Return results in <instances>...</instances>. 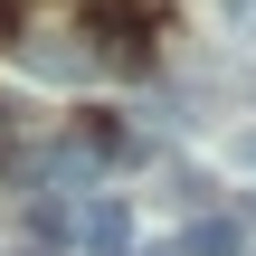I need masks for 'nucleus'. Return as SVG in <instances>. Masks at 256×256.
Masks as SVG:
<instances>
[{
  "instance_id": "1",
  "label": "nucleus",
  "mask_w": 256,
  "mask_h": 256,
  "mask_svg": "<svg viewBox=\"0 0 256 256\" xmlns=\"http://www.w3.org/2000/svg\"><path fill=\"white\" fill-rule=\"evenodd\" d=\"M66 247L76 256H133V200H114V190L66 200Z\"/></svg>"
},
{
  "instance_id": "2",
  "label": "nucleus",
  "mask_w": 256,
  "mask_h": 256,
  "mask_svg": "<svg viewBox=\"0 0 256 256\" xmlns=\"http://www.w3.org/2000/svg\"><path fill=\"white\" fill-rule=\"evenodd\" d=\"M180 256H256V238H247L238 209H200V218L180 228Z\"/></svg>"
},
{
  "instance_id": "3",
  "label": "nucleus",
  "mask_w": 256,
  "mask_h": 256,
  "mask_svg": "<svg viewBox=\"0 0 256 256\" xmlns=\"http://www.w3.org/2000/svg\"><path fill=\"white\" fill-rule=\"evenodd\" d=\"M19 66L28 76H48V86H66V76H86L95 66V48L76 38V48H57V38H19Z\"/></svg>"
},
{
  "instance_id": "4",
  "label": "nucleus",
  "mask_w": 256,
  "mask_h": 256,
  "mask_svg": "<svg viewBox=\"0 0 256 256\" xmlns=\"http://www.w3.org/2000/svg\"><path fill=\"white\" fill-rule=\"evenodd\" d=\"M218 28H256V0H218Z\"/></svg>"
},
{
  "instance_id": "5",
  "label": "nucleus",
  "mask_w": 256,
  "mask_h": 256,
  "mask_svg": "<svg viewBox=\"0 0 256 256\" xmlns=\"http://www.w3.org/2000/svg\"><path fill=\"white\" fill-rule=\"evenodd\" d=\"M0 256H66V247H48V238H19V247H0Z\"/></svg>"
},
{
  "instance_id": "6",
  "label": "nucleus",
  "mask_w": 256,
  "mask_h": 256,
  "mask_svg": "<svg viewBox=\"0 0 256 256\" xmlns=\"http://www.w3.org/2000/svg\"><path fill=\"white\" fill-rule=\"evenodd\" d=\"M228 152H238V162H247V171H256V124H247V133H238V142H228Z\"/></svg>"
},
{
  "instance_id": "7",
  "label": "nucleus",
  "mask_w": 256,
  "mask_h": 256,
  "mask_svg": "<svg viewBox=\"0 0 256 256\" xmlns=\"http://www.w3.org/2000/svg\"><path fill=\"white\" fill-rule=\"evenodd\" d=\"M238 218H247V238H256V190H247V200H238Z\"/></svg>"
},
{
  "instance_id": "8",
  "label": "nucleus",
  "mask_w": 256,
  "mask_h": 256,
  "mask_svg": "<svg viewBox=\"0 0 256 256\" xmlns=\"http://www.w3.org/2000/svg\"><path fill=\"white\" fill-rule=\"evenodd\" d=\"M0 38H10V0H0Z\"/></svg>"
}]
</instances>
